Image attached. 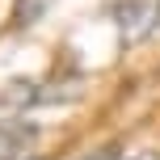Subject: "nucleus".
Wrapping results in <instances>:
<instances>
[{"label":"nucleus","mask_w":160,"mask_h":160,"mask_svg":"<svg viewBox=\"0 0 160 160\" xmlns=\"http://www.w3.org/2000/svg\"><path fill=\"white\" fill-rule=\"evenodd\" d=\"M34 143V127L25 122H0V160H21Z\"/></svg>","instance_id":"nucleus-1"},{"label":"nucleus","mask_w":160,"mask_h":160,"mask_svg":"<svg viewBox=\"0 0 160 160\" xmlns=\"http://www.w3.org/2000/svg\"><path fill=\"white\" fill-rule=\"evenodd\" d=\"M135 160H160V156H135Z\"/></svg>","instance_id":"nucleus-2"}]
</instances>
